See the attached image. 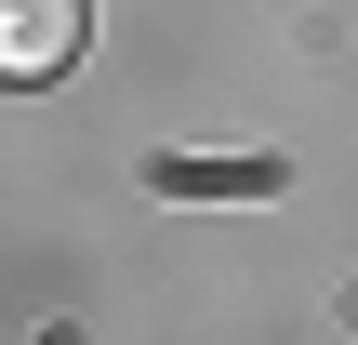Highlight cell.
<instances>
[{
  "label": "cell",
  "mask_w": 358,
  "mask_h": 345,
  "mask_svg": "<svg viewBox=\"0 0 358 345\" xmlns=\"http://www.w3.org/2000/svg\"><path fill=\"white\" fill-rule=\"evenodd\" d=\"M80 40H93V0H0V80H53L80 66Z\"/></svg>",
  "instance_id": "obj_1"
}]
</instances>
